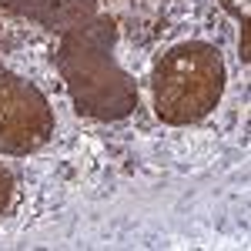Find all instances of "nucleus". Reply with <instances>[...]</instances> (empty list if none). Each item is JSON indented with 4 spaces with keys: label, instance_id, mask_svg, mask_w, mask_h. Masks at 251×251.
Returning a JSON list of instances; mask_svg holds the SVG:
<instances>
[{
    "label": "nucleus",
    "instance_id": "1",
    "mask_svg": "<svg viewBox=\"0 0 251 251\" xmlns=\"http://www.w3.org/2000/svg\"><path fill=\"white\" fill-rule=\"evenodd\" d=\"M225 60L214 44L181 40L168 47L151 74L157 117L168 124H194L208 117L225 94Z\"/></svg>",
    "mask_w": 251,
    "mask_h": 251
},
{
    "label": "nucleus",
    "instance_id": "2",
    "mask_svg": "<svg viewBox=\"0 0 251 251\" xmlns=\"http://www.w3.org/2000/svg\"><path fill=\"white\" fill-rule=\"evenodd\" d=\"M111 20L80 27L60 47V71L71 84L77 111L94 117H124L134 104L127 74L111 57Z\"/></svg>",
    "mask_w": 251,
    "mask_h": 251
},
{
    "label": "nucleus",
    "instance_id": "3",
    "mask_svg": "<svg viewBox=\"0 0 251 251\" xmlns=\"http://www.w3.org/2000/svg\"><path fill=\"white\" fill-rule=\"evenodd\" d=\"M54 134V111L34 84L0 67V151L27 154Z\"/></svg>",
    "mask_w": 251,
    "mask_h": 251
},
{
    "label": "nucleus",
    "instance_id": "4",
    "mask_svg": "<svg viewBox=\"0 0 251 251\" xmlns=\"http://www.w3.org/2000/svg\"><path fill=\"white\" fill-rule=\"evenodd\" d=\"M231 17H238L241 24H248V14H251V0H218Z\"/></svg>",
    "mask_w": 251,
    "mask_h": 251
},
{
    "label": "nucleus",
    "instance_id": "5",
    "mask_svg": "<svg viewBox=\"0 0 251 251\" xmlns=\"http://www.w3.org/2000/svg\"><path fill=\"white\" fill-rule=\"evenodd\" d=\"M10 198H14V177H10V171H7V168H0V214L7 211Z\"/></svg>",
    "mask_w": 251,
    "mask_h": 251
}]
</instances>
